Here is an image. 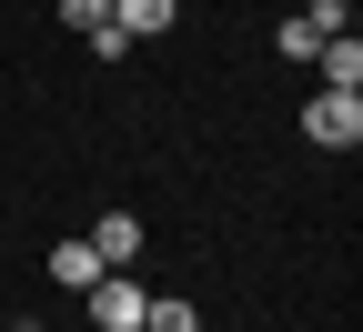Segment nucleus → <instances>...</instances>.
<instances>
[{"instance_id": "f257e3e1", "label": "nucleus", "mask_w": 363, "mask_h": 332, "mask_svg": "<svg viewBox=\"0 0 363 332\" xmlns=\"http://www.w3.org/2000/svg\"><path fill=\"white\" fill-rule=\"evenodd\" d=\"M303 131L323 141V151H353V141H363V91H313V101H303Z\"/></svg>"}, {"instance_id": "f03ea898", "label": "nucleus", "mask_w": 363, "mask_h": 332, "mask_svg": "<svg viewBox=\"0 0 363 332\" xmlns=\"http://www.w3.org/2000/svg\"><path fill=\"white\" fill-rule=\"evenodd\" d=\"M142 282H131V272H101V282H91V322H101V332H142Z\"/></svg>"}, {"instance_id": "7ed1b4c3", "label": "nucleus", "mask_w": 363, "mask_h": 332, "mask_svg": "<svg viewBox=\"0 0 363 332\" xmlns=\"http://www.w3.org/2000/svg\"><path fill=\"white\" fill-rule=\"evenodd\" d=\"M91 252H101V272H131V262L152 252V242H142V222H131V212H101V231H91Z\"/></svg>"}, {"instance_id": "20e7f679", "label": "nucleus", "mask_w": 363, "mask_h": 332, "mask_svg": "<svg viewBox=\"0 0 363 332\" xmlns=\"http://www.w3.org/2000/svg\"><path fill=\"white\" fill-rule=\"evenodd\" d=\"M313 71H323V91H353V81H363V40H353V30H333L323 51H313Z\"/></svg>"}, {"instance_id": "39448f33", "label": "nucleus", "mask_w": 363, "mask_h": 332, "mask_svg": "<svg viewBox=\"0 0 363 332\" xmlns=\"http://www.w3.org/2000/svg\"><path fill=\"white\" fill-rule=\"evenodd\" d=\"M51 282H61V292H91V282H101V252H91V242H61L51 252Z\"/></svg>"}, {"instance_id": "423d86ee", "label": "nucleus", "mask_w": 363, "mask_h": 332, "mask_svg": "<svg viewBox=\"0 0 363 332\" xmlns=\"http://www.w3.org/2000/svg\"><path fill=\"white\" fill-rule=\"evenodd\" d=\"M172 11H182V0H111V21H121L131 40H152V30H172Z\"/></svg>"}, {"instance_id": "0eeeda50", "label": "nucleus", "mask_w": 363, "mask_h": 332, "mask_svg": "<svg viewBox=\"0 0 363 332\" xmlns=\"http://www.w3.org/2000/svg\"><path fill=\"white\" fill-rule=\"evenodd\" d=\"M142 332H202V312L172 292V302H142Z\"/></svg>"}, {"instance_id": "6e6552de", "label": "nucleus", "mask_w": 363, "mask_h": 332, "mask_svg": "<svg viewBox=\"0 0 363 332\" xmlns=\"http://www.w3.org/2000/svg\"><path fill=\"white\" fill-rule=\"evenodd\" d=\"M61 21H71V30L91 40V30H101V21H111V0H61Z\"/></svg>"}, {"instance_id": "1a4fd4ad", "label": "nucleus", "mask_w": 363, "mask_h": 332, "mask_svg": "<svg viewBox=\"0 0 363 332\" xmlns=\"http://www.w3.org/2000/svg\"><path fill=\"white\" fill-rule=\"evenodd\" d=\"M303 21H313V30H323V40H333V30H353V0H313V11H303Z\"/></svg>"}]
</instances>
